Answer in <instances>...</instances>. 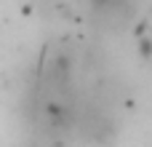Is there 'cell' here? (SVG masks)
Returning a JSON list of instances; mask_svg holds the SVG:
<instances>
[{
    "label": "cell",
    "instance_id": "cell-1",
    "mask_svg": "<svg viewBox=\"0 0 152 147\" xmlns=\"http://www.w3.org/2000/svg\"><path fill=\"white\" fill-rule=\"evenodd\" d=\"M45 110H48V121H51L53 126H64V123H69V112H67V107H64V104L51 102Z\"/></svg>",
    "mask_w": 152,
    "mask_h": 147
},
{
    "label": "cell",
    "instance_id": "cell-2",
    "mask_svg": "<svg viewBox=\"0 0 152 147\" xmlns=\"http://www.w3.org/2000/svg\"><path fill=\"white\" fill-rule=\"evenodd\" d=\"M139 54H142L144 59H152V40L150 37H142V40H139Z\"/></svg>",
    "mask_w": 152,
    "mask_h": 147
}]
</instances>
